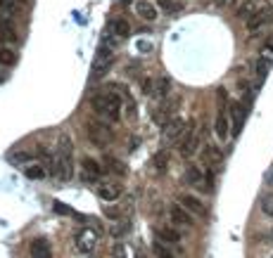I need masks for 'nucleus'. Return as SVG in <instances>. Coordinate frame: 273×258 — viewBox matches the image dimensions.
<instances>
[{
    "instance_id": "35",
    "label": "nucleus",
    "mask_w": 273,
    "mask_h": 258,
    "mask_svg": "<svg viewBox=\"0 0 273 258\" xmlns=\"http://www.w3.org/2000/svg\"><path fill=\"white\" fill-rule=\"evenodd\" d=\"M161 7H164L167 12H178L180 0H161Z\"/></svg>"
},
{
    "instance_id": "36",
    "label": "nucleus",
    "mask_w": 273,
    "mask_h": 258,
    "mask_svg": "<svg viewBox=\"0 0 273 258\" xmlns=\"http://www.w3.org/2000/svg\"><path fill=\"white\" fill-rule=\"evenodd\" d=\"M105 215H107V218H112V221H119L121 211H119V206H112V202H110V206L105 209Z\"/></svg>"
},
{
    "instance_id": "9",
    "label": "nucleus",
    "mask_w": 273,
    "mask_h": 258,
    "mask_svg": "<svg viewBox=\"0 0 273 258\" xmlns=\"http://www.w3.org/2000/svg\"><path fill=\"white\" fill-rule=\"evenodd\" d=\"M178 105H180V97H171V100H167L164 105L159 107V109L155 111V123L157 126H167L169 121H171V116L176 114V109H178Z\"/></svg>"
},
{
    "instance_id": "8",
    "label": "nucleus",
    "mask_w": 273,
    "mask_h": 258,
    "mask_svg": "<svg viewBox=\"0 0 273 258\" xmlns=\"http://www.w3.org/2000/svg\"><path fill=\"white\" fill-rule=\"evenodd\" d=\"M193 215L195 213H190V211L183 206V204H174L171 209H169V221L174 223V225H180V228H193Z\"/></svg>"
},
{
    "instance_id": "24",
    "label": "nucleus",
    "mask_w": 273,
    "mask_h": 258,
    "mask_svg": "<svg viewBox=\"0 0 273 258\" xmlns=\"http://www.w3.org/2000/svg\"><path fill=\"white\" fill-rule=\"evenodd\" d=\"M29 251L33 253V256H50L52 253V249H50V244L45 240H33L31 244H29Z\"/></svg>"
},
{
    "instance_id": "32",
    "label": "nucleus",
    "mask_w": 273,
    "mask_h": 258,
    "mask_svg": "<svg viewBox=\"0 0 273 258\" xmlns=\"http://www.w3.org/2000/svg\"><path fill=\"white\" fill-rule=\"evenodd\" d=\"M140 90H143V95H155V78L143 76L140 78Z\"/></svg>"
},
{
    "instance_id": "12",
    "label": "nucleus",
    "mask_w": 273,
    "mask_h": 258,
    "mask_svg": "<svg viewBox=\"0 0 273 258\" xmlns=\"http://www.w3.org/2000/svg\"><path fill=\"white\" fill-rule=\"evenodd\" d=\"M197 147H199V133L195 128H188L186 135L180 137V147H178L180 156H193L197 152Z\"/></svg>"
},
{
    "instance_id": "37",
    "label": "nucleus",
    "mask_w": 273,
    "mask_h": 258,
    "mask_svg": "<svg viewBox=\"0 0 273 258\" xmlns=\"http://www.w3.org/2000/svg\"><path fill=\"white\" fill-rule=\"evenodd\" d=\"M155 253L157 256H171V251L164 246V242H155Z\"/></svg>"
},
{
    "instance_id": "19",
    "label": "nucleus",
    "mask_w": 273,
    "mask_h": 258,
    "mask_svg": "<svg viewBox=\"0 0 273 258\" xmlns=\"http://www.w3.org/2000/svg\"><path fill=\"white\" fill-rule=\"evenodd\" d=\"M180 204H183V206H186L190 213H195V215H207V206L202 204V199L195 197V194H183V197H180Z\"/></svg>"
},
{
    "instance_id": "22",
    "label": "nucleus",
    "mask_w": 273,
    "mask_h": 258,
    "mask_svg": "<svg viewBox=\"0 0 273 258\" xmlns=\"http://www.w3.org/2000/svg\"><path fill=\"white\" fill-rule=\"evenodd\" d=\"M17 41V31H14L12 22L0 19V43H14Z\"/></svg>"
},
{
    "instance_id": "33",
    "label": "nucleus",
    "mask_w": 273,
    "mask_h": 258,
    "mask_svg": "<svg viewBox=\"0 0 273 258\" xmlns=\"http://www.w3.org/2000/svg\"><path fill=\"white\" fill-rule=\"evenodd\" d=\"M261 211L266 215H273V194H266V197L261 199Z\"/></svg>"
},
{
    "instance_id": "2",
    "label": "nucleus",
    "mask_w": 273,
    "mask_h": 258,
    "mask_svg": "<svg viewBox=\"0 0 273 258\" xmlns=\"http://www.w3.org/2000/svg\"><path fill=\"white\" fill-rule=\"evenodd\" d=\"M93 111L100 118H105L110 123H117L121 118V100L117 92H98L93 97Z\"/></svg>"
},
{
    "instance_id": "5",
    "label": "nucleus",
    "mask_w": 273,
    "mask_h": 258,
    "mask_svg": "<svg viewBox=\"0 0 273 258\" xmlns=\"http://www.w3.org/2000/svg\"><path fill=\"white\" fill-rule=\"evenodd\" d=\"M100 244V232L98 230H90V228H81L79 232H76L74 237V246L76 251L83 253V256H88V253H93L95 249H98Z\"/></svg>"
},
{
    "instance_id": "31",
    "label": "nucleus",
    "mask_w": 273,
    "mask_h": 258,
    "mask_svg": "<svg viewBox=\"0 0 273 258\" xmlns=\"http://www.w3.org/2000/svg\"><path fill=\"white\" fill-rule=\"evenodd\" d=\"M14 62H17V55H14L12 50L0 48V64H5V67H12Z\"/></svg>"
},
{
    "instance_id": "14",
    "label": "nucleus",
    "mask_w": 273,
    "mask_h": 258,
    "mask_svg": "<svg viewBox=\"0 0 273 258\" xmlns=\"http://www.w3.org/2000/svg\"><path fill=\"white\" fill-rule=\"evenodd\" d=\"M186 183L197 187V190H202V192H211L209 183H207V173L199 171V166H188L186 168Z\"/></svg>"
},
{
    "instance_id": "20",
    "label": "nucleus",
    "mask_w": 273,
    "mask_h": 258,
    "mask_svg": "<svg viewBox=\"0 0 273 258\" xmlns=\"http://www.w3.org/2000/svg\"><path fill=\"white\" fill-rule=\"evenodd\" d=\"M205 161L209 164V166L219 168L221 164H224V154H221V149H219L216 145H207L205 147Z\"/></svg>"
},
{
    "instance_id": "26",
    "label": "nucleus",
    "mask_w": 273,
    "mask_h": 258,
    "mask_svg": "<svg viewBox=\"0 0 273 258\" xmlns=\"http://www.w3.org/2000/svg\"><path fill=\"white\" fill-rule=\"evenodd\" d=\"M10 161L17 164V166H26L29 161H33V152H26V149H17V152L10 154Z\"/></svg>"
},
{
    "instance_id": "18",
    "label": "nucleus",
    "mask_w": 273,
    "mask_h": 258,
    "mask_svg": "<svg viewBox=\"0 0 273 258\" xmlns=\"http://www.w3.org/2000/svg\"><path fill=\"white\" fill-rule=\"evenodd\" d=\"M98 197L105 202H117L121 197V187L114 183H98Z\"/></svg>"
},
{
    "instance_id": "27",
    "label": "nucleus",
    "mask_w": 273,
    "mask_h": 258,
    "mask_svg": "<svg viewBox=\"0 0 273 258\" xmlns=\"http://www.w3.org/2000/svg\"><path fill=\"white\" fill-rule=\"evenodd\" d=\"M24 7V3H19V0H0V12L3 14H17L19 10Z\"/></svg>"
},
{
    "instance_id": "25",
    "label": "nucleus",
    "mask_w": 273,
    "mask_h": 258,
    "mask_svg": "<svg viewBox=\"0 0 273 258\" xmlns=\"http://www.w3.org/2000/svg\"><path fill=\"white\" fill-rule=\"evenodd\" d=\"M169 92H171V78L159 76V78L155 81V95H157V97H167Z\"/></svg>"
},
{
    "instance_id": "28",
    "label": "nucleus",
    "mask_w": 273,
    "mask_h": 258,
    "mask_svg": "<svg viewBox=\"0 0 273 258\" xmlns=\"http://www.w3.org/2000/svg\"><path fill=\"white\" fill-rule=\"evenodd\" d=\"M152 166H155V171H159V173L167 171V166H169V152L167 149H161V152H157L155 156H152Z\"/></svg>"
},
{
    "instance_id": "21",
    "label": "nucleus",
    "mask_w": 273,
    "mask_h": 258,
    "mask_svg": "<svg viewBox=\"0 0 273 258\" xmlns=\"http://www.w3.org/2000/svg\"><path fill=\"white\" fill-rule=\"evenodd\" d=\"M110 33H112L114 38H126L131 33V24L126 19H112V22H110Z\"/></svg>"
},
{
    "instance_id": "15",
    "label": "nucleus",
    "mask_w": 273,
    "mask_h": 258,
    "mask_svg": "<svg viewBox=\"0 0 273 258\" xmlns=\"http://www.w3.org/2000/svg\"><path fill=\"white\" fill-rule=\"evenodd\" d=\"M228 114H230V118H233V123H230V133H233V135H240L247 109L242 107V102H233V105H230V109H228Z\"/></svg>"
},
{
    "instance_id": "39",
    "label": "nucleus",
    "mask_w": 273,
    "mask_h": 258,
    "mask_svg": "<svg viewBox=\"0 0 273 258\" xmlns=\"http://www.w3.org/2000/svg\"><path fill=\"white\" fill-rule=\"evenodd\" d=\"M114 3H121V0H114Z\"/></svg>"
},
{
    "instance_id": "17",
    "label": "nucleus",
    "mask_w": 273,
    "mask_h": 258,
    "mask_svg": "<svg viewBox=\"0 0 273 258\" xmlns=\"http://www.w3.org/2000/svg\"><path fill=\"white\" fill-rule=\"evenodd\" d=\"M24 168V175L29 180H43V178H48V166L45 164H41V161H29L26 166H22Z\"/></svg>"
},
{
    "instance_id": "11",
    "label": "nucleus",
    "mask_w": 273,
    "mask_h": 258,
    "mask_svg": "<svg viewBox=\"0 0 273 258\" xmlns=\"http://www.w3.org/2000/svg\"><path fill=\"white\" fill-rule=\"evenodd\" d=\"M273 22V7H266V10H261V12H257L254 17L247 19V31L254 36V33H259L261 29H266V24H271Z\"/></svg>"
},
{
    "instance_id": "4",
    "label": "nucleus",
    "mask_w": 273,
    "mask_h": 258,
    "mask_svg": "<svg viewBox=\"0 0 273 258\" xmlns=\"http://www.w3.org/2000/svg\"><path fill=\"white\" fill-rule=\"evenodd\" d=\"M114 62V45L105 43L100 45V50L95 52V59H93V67H90V78H102V76L110 71Z\"/></svg>"
},
{
    "instance_id": "3",
    "label": "nucleus",
    "mask_w": 273,
    "mask_h": 258,
    "mask_svg": "<svg viewBox=\"0 0 273 258\" xmlns=\"http://www.w3.org/2000/svg\"><path fill=\"white\" fill-rule=\"evenodd\" d=\"M86 133H88V140L100 149L110 147L112 140H114V130L110 128V121H88L86 123Z\"/></svg>"
},
{
    "instance_id": "38",
    "label": "nucleus",
    "mask_w": 273,
    "mask_h": 258,
    "mask_svg": "<svg viewBox=\"0 0 273 258\" xmlns=\"http://www.w3.org/2000/svg\"><path fill=\"white\" fill-rule=\"evenodd\" d=\"M214 5H219V7H221V5H226V0H214Z\"/></svg>"
},
{
    "instance_id": "6",
    "label": "nucleus",
    "mask_w": 273,
    "mask_h": 258,
    "mask_svg": "<svg viewBox=\"0 0 273 258\" xmlns=\"http://www.w3.org/2000/svg\"><path fill=\"white\" fill-rule=\"evenodd\" d=\"M219 102H221V109L216 111V121H214V130H216V137L219 140H228V135H230V123H228V116H226V109H224V105H226V90L221 88L219 90Z\"/></svg>"
},
{
    "instance_id": "34",
    "label": "nucleus",
    "mask_w": 273,
    "mask_h": 258,
    "mask_svg": "<svg viewBox=\"0 0 273 258\" xmlns=\"http://www.w3.org/2000/svg\"><path fill=\"white\" fill-rule=\"evenodd\" d=\"M126 114H129V118H136V102H133V97H131L129 92H126Z\"/></svg>"
},
{
    "instance_id": "10",
    "label": "nucleus",
    "mask_w": 273,
    "mask_h": 258,
    "mask_svg": "<svg viewBox=\"0 0 273 258\" xmlns=\"http://www.w3.org/2000/svg\"><path fill=\"white\" fill-rule=\"evenodd\" d=\"M266 7H271V3H268V0H242L240 7H238V17L247 22L249 17H254L257 12L266 10Z\"/></svg>"
},
{
    "instance_id": "30",
    "label": "nucleus",
    "mask_w": 273,
    "mask_h": 258,
    "mask_svg": "<svg viewBox=\"0 0 273 258\" xmlns=\"http://www.w3.org/2000/svg\"><path fill=\"white\" fill-rule=\"evenodd\" d=\"M259 59H264L266 64H273V36L268 38L266 43L261 45V52H259Z\"/></svg>"
},
{
    "instance_id": "7",
    "label": "nucleus",
    "mask_w": 273,
    "mask_h": 258,
    "mask_svg": "<svg viewBox=\"0 0 273 258\" xmlns=\"http://www.w3.org/2000/svg\"><path fill=\"white\" fill-rule=\"evenodd\" d=\"M186 121L183 118H171V121L164 126V142L167 145H176V142H180V137L186 135Z\"/></svg>"
},
{
    "instance_id": "1",
    "label": "nucleus",
    "mask_w": 273,
    "mask_h": 258,
    "mask_svg": "<svg viewBox=\"0 0 273 258\" xmlns=\"http://www.w3.org/2000/svg\"><path fill=\"white\" fill-rule=\"evenodd\" d=\"M52 175H55L60 183H69L71 175H74V142H71V137H69L67 133H60V135H57Z\"/></svg>"
},
{
    "instance_id": "29",
    "label": "nucleus",
    "mask_w": 273,
    "mask_h": 258,
    "mask_svg": "<svg viewBox=\"0 0 273 258\" xmlns=\"http://www.w3.org/2000/svg\"><path fill=\"white\" fill-rule=\"evenodd\" d=\"M105 164H107V168H110L112 173H117V175H126V173H129V168H126L124 161L114 159V156H105Z\"/></svg>"
},
{
    "instance_id": "23",
    "label": "nucleus",
    "mask_w": 273,
    "mask_h": 258,
    "mask_svg": "<svg viewBox=\"0 0 273 258\" xmlns=\"http://www.w3.org/2000/svg\"><path fill=\"white\" fill-rule=\"evenodd\" d=\"M157 240L164 242V244H178L180 234L176 232L174 228H159V230H157Z\"/></svg>"
},
{
    "instance_id": "16",
    "label": "nucleus",
    "mask_w": 273,
    "mask_h": 258,
    "mask_svg": "<svg viewBox=\"0 0 273 258\" xmlns=\"http://www.w3.org/2000/svg\"><path fill=\"white\" fill-rule=\"evenodd\" d=\"M136 14L140 19L155 22V19L159 17V10H157V5L152 3V0H138V3H136Z\"/></svg>"
},
{
    "instance_id": "13",
    "label": "nucleus",
    "mask_w": 273,
    "mask_h": 258,
    "mask_svg": "<svg viewBox=\"0 0 273 258\" xmlns=\"http://www.w3.org/2000/svg\"><path fill=\"white\" fill-rule=\"evenodd\" d=\"M81 168H83V173H81L83 183H98L100 175H102V166L95 159H90V156H86L81 161Z\"/></svg>"
}]
</instances>
